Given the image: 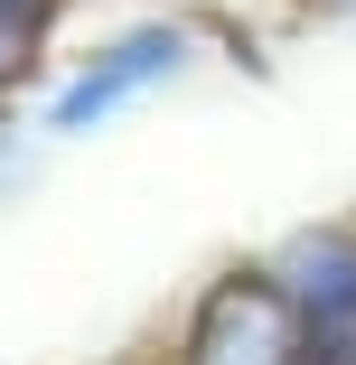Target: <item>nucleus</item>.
<instances>
[{
	"instance_id": "obj_2",
	"label": "nucleus",
	"mask_w": 356,
	"mask_h": 365,
	"mask_svg": "<svg viewBox=\"0 0 356 365\" xmlns=\"http://www.w3.org/2000/svg\"><path fill=\"white\" fill-rule=\"evenodd\" d=\"M188 365H300V319L281 300V281L272 272H225L197 300Z\"/></svg>"
},
{
	"instance_id": "obj_4",
	"label": "nucleus",
	"mask_w": 356,
	"mask_h": 365,
	"mask_svg": "<svg viewBox=\"0 0 356 365\" xmlns=\"http://www.w3.org/2000/svg\"><path fill=\"white\" fill-rule=\"evenodd\" d=\"M47 10H56V0H0V85L29 76V56L47 38Z\"/></svg>"
},
{
	"instance_id": "obj_3",
	"label": "nucleus",
	"mask_w": 356,
	"mask_h": 365,
	"mask_svg": "<svg viewBox=\"0 0 356 365\" xmlns=\"http://www.w3.org/2000/svg\"><path fill=\"white\" fill-rule=\"evenodd\" d=\"M188 66V38L178 29H141V38H122V47H103L94 66H76V76L56 85V103H47V131H66V140H85V131H103L122 103H141L151 85H169Z\"/></svg>"
},
{
	"instance_id": "obj_1",
	"label": "nucleus",
	"mask_w": 356,
	"mask_h": 365,
	"mask_svg": "<svg viewBox=\"0 0 356 365\" xmlns=\"http://www.w3.org/2000/svg\"><path fill=\"white\" fill-rule=\"evenodd\" d=\"M272 281L300 319V365H356V244L300 235V244H281Z\"/></svg>"
},
{
	"instance_id": "obj_5",
	"label": "nucleus",
	"mask_w": 356,
	"mask_h": 365,
	"mask_svg": "<svg viewBox=\"0 0 356 365\" xmlns=\"http://www.w3.org/2000/svg\"><path fill=\"white\" fill-rule=\"evenodd\" d=\"M19 169H29V150H19V131H10V122H0V197H19V187H29Z\"/></svg>"
}]
</instances>
